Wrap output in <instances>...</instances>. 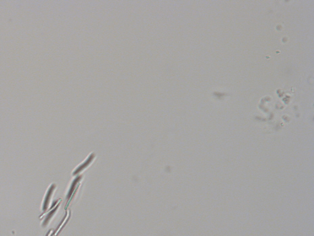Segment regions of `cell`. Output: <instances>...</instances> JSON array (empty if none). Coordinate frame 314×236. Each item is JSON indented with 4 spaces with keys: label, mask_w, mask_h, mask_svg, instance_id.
Segmentation results:
<instances>
[{
    "label": "cell",
    "mask_w": 314,
    "mask_h": 236,
    "mask_svg": "<svg viewBox=\"0 0 314 236\" xmlns=\"http://www.w3.org/2000/svg\"><path fill=\"white\" fill-rule=\"evenodd\" d=\"M80 179H81V177H80V176H79V177H77V178H76L73 181V182L72 183L71 186V188H70L69 191V192H68V196H67V198H68V200H69V199L71 198V197L72 196V194H73V192H74V190H75V189H76V185H77V184L80 181Z\"/></svg>",
    "instance_id": "cell-3"
},
{
    "label": "cell",
    "mask_w": 314,
    "mask_h": 236,
    "mask_svg": "<svg viewBox=\"0 0 314 236\" xmlns=\"http://www.w3.org/2000/svg\"><path fill=\"white\" fill-rule=\"evenodd\" d=\"M55 189V185H53L50 186V188H49L47 194H46V196L45 197V200H44V205H43V210L44 211H46L47 208H48V205H49V202L50 200V198H51V196L53 194V192H54V190Z\"/></svg>",
    "instance_id": "cell-1"
},
{
    "label": "cell",
    "mask_w": 314,
    "mask_h": 236,
    "mask_svg": "<svg viewBox=\"0 0 314 236\" xmlns=\"http://www.w3.org/2000/svg\"><path fill=\"white\" fill-rule=\"evenodd\" d=\"M58 207H59V203L58 204V205L56 206V207H55V208H54L52 211H50L49 213V214L47 215V216L46 218L45 219V220L44 221V222H43V223H42V225H43V226H46V225H47V224H48V223H49V220H50V218L53 216V215H54V213L56 212V211L57 210V209H58Z\"/></svg>",
    "instance_id": "cell-4"
},
{
    "label": "cell",
    "mask_w": 314,
    "mask_h": 236,
    "mask_svg": "<svg viewBox=\"0 0 314 236\" xmlns=\"http://www.w3.org/2000/svg\"><path fill=\"white\" fill-rule=\"evenodd\" d=\"M52 233H53V230H50V232H48V234H47V235H46V236H51V235H52Z\"/></svg>",
    "instance_id": "cell-6"
},
{
    "label": "cell",
    "mask_w": 314,
    "mask_h": 236,
    "mask_svg": "<svg viewBox=\"0 0 314 236\" xmlns=\"http://www.w3.org/2000/svg\"><path fill=\"white\" fill-rule=\"evenodd\" d=\"M94 157V155L93 154H91V155L88 157V158L87 159V161H85V162H84L82 165H80V166H79V167H78V168H77L75 171H74V172L73 173V175H76V174L78 173L79 172H80V171H82L83 169H84L85 167H87V166H88V165L91 162V161H92V160L93 159Z\"/></svg>",
    "instance_id": "cell-2"
},
{
    "label": "cell",
    "mask_w": 314,
    "mask_h": 236,
    "mask_svg": "<svg viewBox=\"0 0 314 236\" xmlns=\"http://www.w3.org/2000/svg\"><path fill=\"white\" fill-rule=\"evenodd\" d=\"M68 218H69V212L68 211V214H67V216H66L65 217V219L63 220V221L62 222V223L61 224V225H60V226H59V227L58 228V229H57V232H56V233H55V235H57V234H58V232H59V231H60V230H61V229L62 228V227H63V226H64V224H65L66 223V221L68 220Z\"/></svg>",
    "instance_id": "cell-5"
}]
</instances>
